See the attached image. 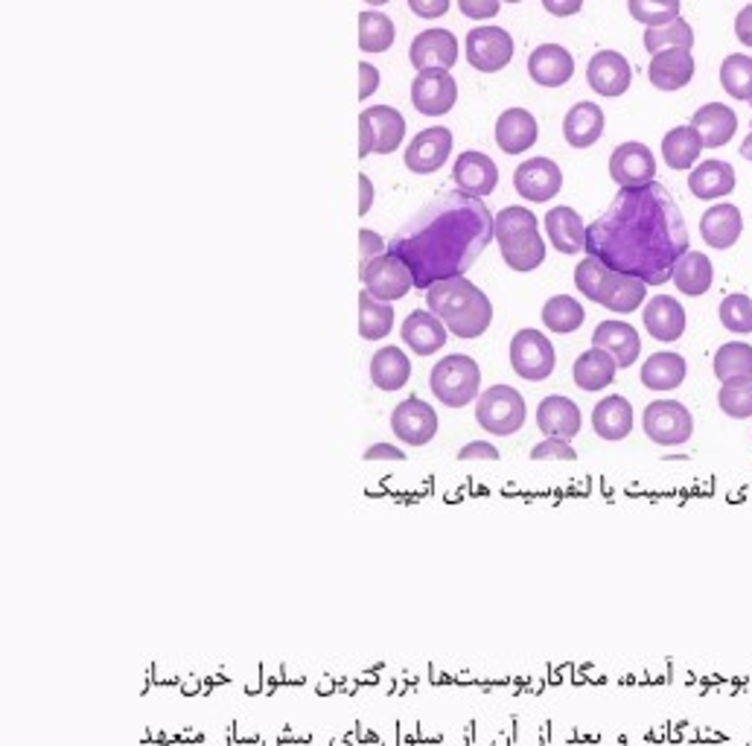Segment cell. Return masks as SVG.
I'll use <instances>...</instances> for the list:
<instances>
[{
    "label": "cell",
    "instance_id": "cell-1",
    "mask_svg": "<svg viewBox=\"0 0 752 746\" xmlns=\"http://www.w3.org/2000/svg\"><path fill=\"white\" fill-rule=\"evenodd\" d=\"M691 245L683 210L668 186L619 190L604 214L586 228V254L624 278L660 286L674 278L679 257Z\"/></svg>",
    "mask_w": 752,
    "mask_h": 746
},
{
    "label": "cell",
    "instance_id": "cell-2",
    "mask_svg": "<svg viewBox=\"0 0 752 746\" xmlns=\"http://www.w3.org/2000/svg\"><path fill=\"white\" fill-rule=\"evenodd\" d=\"M493 240V216L482 198L449 190L429 202L391 236L388 252L426 292L437 280L464 278Z\"/></svg>",
    "mask_w": 752,
    "mask_h": 746
},
{
    "label": "cell",
    "instance_id": "cell-3",
    "mask_svg": "<svg viewBox=\"0 0 752 746\" xmlns=\"http://www.w3.org/2000/svg\"><path fill=\"white\" fill-rule=\"evenodd\" d=\"M429 312H435L456 338H479L493 324V304L473 280H437L426 290Z\"/></svg>",
    "mask_w": 752,
    "mask_h": 746
},
{
    "label": "cell",
    "instance_id": "cell-4",
    "mask_svg": "<svg viewBox=\"0 0 752 746\" xmlns=\"http://www.w3.org/2000/svg\"><path fill=\"white\" fill-rule=\"evenodd\" d=\"M493 240L499 243L508 269L534 271L546 262V240L539 233V219L528 207L513 205L493 216Z\"/></svg>",
    "mask_w": 752,
    "mask_h": 746
},
{
    "label": "cell",
    "instance_id": "cell-5",
    "mask_svg": "<svg viewBox=\"0 0 752 746\" xmlns=\"http://www.w3.org/2000/svg\"><path fill=\"white\" fill-rule=\"evenodd\" d=\"M429 388L446 409H464L482 397V368L473 356L449 353L429 373Z\"/></svg>",
    "mask_w": 752,
    "mask_h": 746
},
{
    "label": "cell",
    "instance_id": "cell-6",
    "mask_svg": "<svg viewBox=\"0 0 752 746\" xmlns=\"http://www.w3.org/2000/svg\"><path fill=\"white\" fill-rule=\"evenodd\" d=\"M528 409H525V397H522L513 385H493L475 400V420L484 432L508 438L525 426Z\"/></svg>",
    "mask_w": 752,
    "mask_h": 746
},
{
    "label": "cell",
    "instance_id": "cell-7",
    "mask_svg": "<svg viewBox=\"0 0 752 746\" xmlns=\"http://www.w3.org/2000/svg\"><path fill=\"white\" fill-rule=\"evenodd\" d=\"M641 429L657 447H686L694 435V417L679 400H653L641 411Z\"/></svg>",
    "mask_w": 752,
    "mask_h": 746
},
{
    "label": "cell",
    "instance_id": "cell-8",
    "mask_svg": "<svg viewBox=\"0 0 752 746\" xmlns=\"http://www.w3.org/2000/svg\"><path fill=\"white\" fill-rule=\"evenodd\" d=\"M406 140V117L391 105H371L359 114V158L391 155Z\"/></svg>",
    "mask_w": 752,
    "mask_h": 746
},
{
    "label": "cell",
    "instance_id": "cell-9",
    "mask_svg": "<svg viewBox=\"0 0 752 746\" xmlns=\"http://www.w3.org/2000/svg\"><path fill=\"white\" fill-rule=\"evenodd\" d=\"M511 368L520 380H528V383L548 380L558 368V353H555V345L548 342L546 333L531 330V326L520 330L511 338Z\"/></svg>",
    "mask_w": 752,
    "mask_h": 746
},
{
    "label": "cell",
    "instance_id": "cell-10",
    "mask_svg": "<svg viewBox=\"0 0 752 746\" xmlns=\"http://www.w3.org/2000/svg\"><path fill=\"white\" fill-rule=\"evenodd\" d=\"M467 62L482 74H499L501 67L511 65L513 38L508 29L496 24H484L467 33Z\"/></svg>",
    "mask_w": 752,
    "mask_h": 746
},
{
    "label": "cell",
    "instance_id": "cell-11",
    "mask_svg": "<svg viewBox=\"0 0 752 746\" xmlns=\"http://www.w3.org/2000/svg\"><path fill=\"white\" fill-rule=\"evenodd\" d=\"M359 278H362L365 290L371 292L377 300H385V304L406 298V295L415 290L411 271L391 252H382L380 257H373L368 266H362V269H359Z\"/></svg>",
    "mask_w": 752,
    "mask_h": 746
},
{
    "label": "cell",
    "instance_id": "cell-12",
    "mask_svg": "<svg viewBox=\"0 0 752 746\" xmlns=\"http://www.w3.org/2000/svg\"><path fill=\"white\" fill-rule=\"evenodd\" d=\"M458 103V82L456 76L444 70V67H432V70H418L415 82H411V105L426 117H444L453 112Z\"/></svg>",
    "mask_w": 752,
    "mask_h": 746
},
{
    "label": "cell",
    "instance_id": "cell-13",
    "mask_svg": "<svg viewBox=\"0 0 752 746\" xmlns=\"http://www.w3.org/2000/svg\"><path fill=\"white\" fill-rule=\"evenodd\" d=\"M610 178L622 190H639V186L653 184L657 181V158H653L650 146H645L639 140L615 146L613 155H610Z\"/></svg>",
    "mask_w": 752,
    "mask_h": 746
},
{
    "label": "cell",
    "instance_id": "cell-14",
    "mask_svg": "<svg viewBox=\"0 0 752 746\" xmlns=\"http://www.w3.org/2000/svg\"><path fill=\"white\" fill-rule=\"evenodd\" d=\"M391 429L397 435L399 443L409 447H426L429 440L437 435V411L420 397L403 400L391 414Z\"/></svg>",
    "mask_w": 752,
    "mask_h": 746
},
{
    "label": "cell",
    "instance_id": "cell-15",
    "mask_svg": "<svg viewBox=\"0 0 752 746\" xmlns=\"http://www.w3.org/2000/svg\"><path fill=\"white\" fill-rule=\"evenodd\" d=\"M453 131L446 126H429V129L418 131L415 140L406 146V169L418 172V176H429L444 167L449 155H453Z\"/></svg>",
    "mask_w": 752,
    "mask_h": 746
},
{
    "label": "cell",
    "instance_id": "cell-16",
    "mask_svg": "<svg viewBox=\"0 0 752 746\" xmlns=\"http://www.w3.org/2000/svg\"><path fill=\"white\" fill-rule=\"evenodd\" d=\"M513 190L528 202H548L563 190V172L551 158H531L513 172Z\"/></svg>",
    "mask_w": 752,
    "mask_h": 746
},
{
    "label": "cell",
    "instance_id": "cell-17",
    "mask_svg": "<svg viewBox=\"0 0 752 746\" xmlns=\"http://www.w3.org/2000/svg\"><path fill=\"white\" fill-rule=\"evenodd\" d=\"M586 82L601 97H622L633 82V67L619 50H598L586 65Z\"/></svg>",
    "mask_w": 752,
    "mask_h": 746
},
{
    "label": "cell",
    "instance_id": "cell-18",
    "mask_svg": "<svg viewBox=\"0 0 752 746\" xmlns=\"http://www.w3.org/2000/svg\"><path fill=\"white\" fill-rule=\"evenodd\" d=\"M453 181L467 196L484 198L499 186V167L484 152H461L456 164H453Z\"/></svg>",
    "mask_w": 752,
    "mask_h": 746
},
{
    "label": "cell",
    "instance_id": "cell-19",
    "mask_svg": "<svg viewBox=\"0 0 752 746\" xmlns=\"http://www.w3.org/2000/svg\"><path fill=\"white\" fill-rule=\"evenodd\" d=\"M409 62L418 70H432V67H449L458 62V41L456 36L444 27H432L420 33L409 47Z\"/></svg>",
    "mask_w": 752,
    "mask_h": 746
},
{
    "label": "cell",
    "instance_id": "cell-20",
    "mask_svg": "<svg viewBox=\"0 0 752 746\" xmlns=\"http://www.w3.org/2000/svg\"><path fill=\"white\" fill-rule=\"evenodd\" d=\"M694 70L697 65H694V56H691V50H679V47H674V50L653 53L648 76H650V85H653L657 91L674 93V91H683V88L694 79Z\"/></svg>",
    "mask_w": 752,
    "mask_h": 746
},
{
    "label": "cell",
    "instance_id": "cell-21",
    "mask_svg": "<svg viewBox=\"0 0 752 746\" xmlns=\"http://www.w3.org/2000/svg\"><path fill=\"white\" fill-rule=\"evenodd\" d=\"M624 274L613 271L610 266L598 260V257H584L575 269V286L586 300L610 307V300L615 298V292L622 290Z\"/></svg>",
    "mask_w": 752,
    "mask_h": 746
},
{
    "label": "cell",
    "instance_id": "cell-22",
    "mask_svg": "<svg viewBox=\"0 0 752 746\" xmlns=\"http://www.w3.org/2000/svg\"><path fill=\"white\" fill-rule=\"evenodd\" d=\"M641 321L648 326L650 336L657 338V342H668V345L671 342H679L688 326L686 309H683V304H679L677 298H671V295L650 298L648 304H645Z\"/></svg>",
    "mask_w": 752,
    "mask_h": 746
},
{
    "label": "cell",
    "instance_id": "cell-23",
    "mask_svg": "<svg viewBox=\"0 0 752 746\" xmlns=\"http://www.w3.org/2000/svg\"><path fill=\"white\" fill-rule=\"evenodd\" d=\"M581 423H584V414L577 409V402L563 394H551L537 406V426L546 438L572 440L581 432Z\"/></svg>",
    "mask_w": 752,
    "mask_h": 746
},
{
    "label": "cell",
    "instance_id": "cell-24",
    "mask_svg": "<svg viewBox=\"0 0 752 746\" xmlns=\"http://www.w3.org/2000/svg\"><path fill=\"white\" fill-rule=\"evenodd\" d=\"M399 336H403L406 347L415 350L418 356H432L437 353V350H444L449 330H446V324L435 316V312H429V309H415V312H409V318H406V324H403V330H399Z\"/></svg>",
    "mask_w": 752,
    "mask_h": 746
},
{
    "label": "cell",
    "instance_id": "cell-25",
    "mask_svg": "<svg viewBox=\"0 0 752 746\" xmlns=\"http://www.w3.org/2000/svg\"><path fill=\"white\" fill-rule=\"evenodd\" d=\"M592 347H601L613 356L619 368H630L636 364L641 353L639 330L627 321H601L592 333Z\"/></svg>",
    "mask_w": 752,
    "mask_h": 746
},
{
    "label": "cell",
    "instance_id": "cell-26",
    "mask_svg": "<svg viewBox=\"0 0 752 746\" xmlns=\"http://www.w3.org/2000/svg\"><path fill=\"white\" fill-rule=\"evenodd\" d=\"M700 233H703V243L715 252H726L732 248L743 233V216L741 210L729 202H721V205L709 207L706 214L700 216Z\"/></svg>",
    "mask_w": 752,
    "mask_h": 746
},
{
    "label": "cell",
    "instance_id": "cell-27",
    "mask_svg": "<svg viewBox=\"0 0 752 746\" xmlns=\"http://www.w3.org/2000/svg\"><path fill=\"white\" fill-rule=\"evenodd\" d=\"M528 74L543 88H560L575 76V59L566 47L543 44L528 56Z\"/></svg>",
    "mask_w": 752,
    "mask_h": 746
},
{
    "label": "cell",
    "instance_id": "cell-28",
    "mask_svg": "<svg viewBox=\"0 0 752 746\" xmlns=\"http://www.w3.org/2000/svg\"><path fill=\"white\" fill-rule=\"evenodd\" d=\"M539 138V126L534 114L525 108H508L496 120V143L505 155H522L528 152Z\"/></svg>",
    "mask_w": 752,
    "mask_h": 746
},
{
    "label": "cell",
    "instance_id": "cell-29",
    "mask_svg": "<svg viewBox=\"0 0 752 746\" xmlns=\"http://www.w3.org/2000/svg\"><path fill=\"white\" fill-rule=\"evenodd\" d=\"M691 126L697 129L706 150H721L738 131V114L724 103H706L697 108L694 117H691Z\"/></svg>",
    "mask_w": 752,
    "mask_h": 746
},
{
    "label": "cell",
    "instance_id": "cell-30",
    "mask_svg": "<svg viewBox=\"0 0 752 746\" xmlns=\"http://www.w3.org/2000/svg\"><path fill=\"white\" fill-rule=\"evenodd\" d=\"M688 362L683 353L674 350H660L645 359L641 364V385L650 391H677L686 383Z\"/></svg>",
    "mask_w": 752,
    "mask_h": 746
},
{
    "label": "cell",
    "instance_id": "cell-31",
    "mask_svg": "<svg viewBox=\"0 0 752 746\" xmlns=\"http://www.w3.org/2000/svg\"><path fill=\"white\" fill-rule=\"evenodd\" d=\"M604 134V112L595 103H577L563 117V138L572 150H589Z\"/></svg>",
    "mask_w": 752,
    "mask_h": 746
},
{
    "label": "cell",
    "instance_id": "cell-32",
    "mask_svg": "<svg viewBox=\"0 0 752 746\" xmlns=\"http://www.w3.org/2000/svg\"><path fill=\"white\" fill-rule=\"evenodd\" d=\"M546 233L551 245L558 248L560 254H581L586 252V224L581 219L577 210H572L569 205H560L555 210L546 214Z\"/></svg>",
    "mask_w": 752,
    "mask_h": 746
},
{
    "label": "cell",
    "instance_id": "cell-33",
    "mask_svg": "<svg viewBox=\"0 0 752 746\" xmlns=\"http://www.w3.org/2000/svg\"><path fill=\"white\" fill-rule=\"evenodd\" d=\"M615 373H619V364L607 350L601 347H592V350H584L577 356L575 364H572V380L581 391H604L615 383Z\"/></svg>",
    "mask_w": 752,
    "mask_h": 746
},
{
    "label": "cell",
    "instance_id": "cell-34",
    "mask_svg": "<svg viewBox=\"0 0 752 746\" xmlns=\"http://www.w3.org/2000/svg\"><path fill=\"white\" fill-rule=\"evenodd\" d=\"M633 420H636V414H633L630 400H627V397H619V394L604 397V400L598 402V406L592 409L595 435H598L601 440H610V443L624 440L627 435H630Z\"/></svg>",
    "mask_w": 752,
    "mask_h": 746
},
{
    "label": "cell",
    "instance_id": "cell-35",
    "mask_svg": "<svg viewBox=\"0 0 752 746\" xmlns=\"http://www.w3.org/2000/svg\"><path fill=\"white\" fill-rule=\"evenodd\" d=\"M688 190L703 202L724 198L735 190V169L726 160H703L691 169L688 176Z\"/></svg>",
    "mask_w": 752,
    "mask_h": 746
},
{
    "label": "cell",
    "instance_id": "cell-36",
    "mask_svg": "<svg viewBox=\"0 0 752 746\" xmlns=\"http://www.w3.org/2000/svg\"><path fill=\"white\" fill-rule=\"evenodd\" d=\"M712 280H715V266L703 252H686L679 257L677 269H674V278L671 283L677 286L683 295L688 298H700L712 290Z\"/></svg>",
    "mask_w": 752,
    "mask_h": 746
},
{
    "label": "cell",
    "instance_id": "cell-37",
    "mask_svg": "<svg viewBox=\"0 0 752 746\" xmlns=\"http://www.w3.org/2000/svg\"><path fill=\"white\" fill-rule=\"evenodd\" d=\"M411 380V362L406 350L399 347H382L377 350L371 359V383L380 388V391H399L406 388V383Z\"/></svg>",
    "mask_w": 752,
    "mask_h": 746
},
{
    "label": "cell",
    "instance_id": "cell-38",
    "mask_svg": "<svg viewBox=\"0 0 752 746\" xmlns=\"http://www.w3.org/2000/svg\"><path fill=\"white\" fill-rule=\"evenodd\" d=\"M706 150L703 140L697 134V129L688 123V126H677L671 129L665 138H662V160L668 164L671 169H691L700 160V152Z\"/></svg>",
    "mask_w": 752,
    "mask_h": 746
},
{
    "label": "cell",
    "instance_id": "cell-39",
    "mask_svg": "<svg viewBox=\"0 0 752 746\" xmlns=\"http://www.w3.org/2000/svg\"><path fill=\"white\" fill-rule=\"evenodd\" d=\"M394 326V307L385 300H377L368 290L359 292V336L365 342H380Z\"/></svg>",
    "mask_w": 752,
    "mask_h": 746
},
{
    "label": "cell",
    "instance_id": "cell-40",
    "mask_svg": "<svg viewBox=\"0 0 752 746\" xmlns=\"http://www.w3.org/2000/svg\"><path fill=\"white\" fill-rule=\"evenodd\" d=\"M584 321V307H581L572 295H555V298H548L546 307H543V324H546V330H551V333H560V336H569V333L581 330Z\"/></svg>",
    "mask_w": 752,
    "mask_h": 746
},
{
    "label": "cell",
    "instance_id": "cell-41",
    "mask_svg": "<svg viewBox=\"0 0 752 746\" xmlns=\"http://www.w3.org/2000/svg\"><path fill=\"white\" fill-rule=\"evenodd\" d=\"M394 21L377 10H365L359 15V50L365 53H385L394 44Z\"/></svg>",
    "mask_w": 752,
    "mask_h": 746
},
{
    "label": "cell",
    "instance_id": "cell-42",
    "mask_svg": "<svg viewBox=\"0 0 752 746\" xmlns=\"http://www.w3.org/2000/svg\"><path fill=\"white\" fill-rule=\"evenodd\" d=\"M712 368H715V376L721 383L752 380V347L747 342H729V345L717 347Z\"/></svg>",
    "mask_w": 752,
    "mask_h": 746
},
{
    "label": "cell",
    "instance_id": "cell-43",
    "mask_svg": "<svg viewBox=\"0 0 752 746\" xmlns=\"http://www.w3.org/2000/svg\"><path fill=\"white\" fill-rule=\"evenodd\" d=\"M691 50L694 47V29L683 15L677 21H671L665 27H648L645 29V50L648 53H662V50Z\"/></svg>",
    "mask_w": 752,
    "mask_h": 746
},
{
    "label": "cell",
    "instance_id": "cell-44",
    "mask_svg": "<svg viewBox=\"0 0 752 746\" xmlns=\"http://www.w3.org/2000/svg\"><path fill=\"white\" fill-rule=\"evenodd\" d=\"M721 85L732 100H752V56L747 53H732L724 59L721 65Z\"/></svg>",
    "mask_w": 752,
    "mask_h": 746
},
{
    "label": "cell",
    "instance_id": "cell-45",
    "mask_svg": "<svg viewBox=\"0 0 752 746\" xmlns=\"http://www.w3.org/2000/svg\"><path fill=\"white\" fill-rule=\"evenodd\" d=\"M717 406H721L726 417H752V380H726V383H721Z\"/></svg>",
    "mask_w": 752,
    "mask_h": 746
},
{
    "label": "cell",
    "instance_id": "cell-46",
    "mask_svg": "<svg viewBox=\"0 0 752 746\" xmlns=\"http://www.w3.org/2000/svg\"><path fill=\"white\" fill-rule=\"evenodd\" d=\"M627 10L633 21H639L645 27H665L679 18L683 3L679 0H627Z\"/></svg>",
    "mask_w": 752,
    "mask_h": 746
},
{
    "label": "cell",
    "instance_id": "cell-47",
    "mask_svg": "<svg viewBox=\"0 0 752 746\" xmlns=\"http://www.w3.org/2000/svg\"><path fill=\"white\" fill-rule=\"evenodd\" d=\"M721 324H724L729 333H738V336H750L752 333V298L750 295H743V292L726 295L724 304H721Z\"/></svg>",
    "mask_w": 752,
    "mask_h": 746
},
{
    "label": "cell",
    "instance_id": "cell-48",
    "mask_svg": "<svg viewBox=\"0 0 752 746\" xmlns=\"http://www.w3.org/2000/svg\"><path fill=\"white\" fill-rule=\"evenodd\" d=\"M645 298H648V283H641V280L636 278H624L622 290L615 292V298L610 300V307L607 309L622 312V316H630V312L639 309V304H645Z\"/></svg>",
    "mask_w": 752,
    "mask_h": 746
},
{
    "label": "cell",
    "instance_id": "cell-49",
    "mask_svg": "<svg viewBox=\"0 0 752 746\" xmlns=\"http://www.w3.org/2000/svg\"><path fill=\"white\" fill-rule=\"evenodd\" d=\"M534 461H575L577 452L572 447V440L566 438H546L543 443L531 449Z\"/></svg>",
    "mask_w": 752,
    "mask_h": 746
},
{
    "label": "cell",
    "instance_id": "cell-50",
    "mask_svg": "<svg viewBox=\"0 0 752 746\" xmlns=\"http://www.w3.org/2000/svg\"><path fill=\"white\" fill-rule=\"evenodd\" d=\"M501 0H458V10L473 21H490L499 15Z\"/></svg>",
    "mask_w": 752,
    "mask_h": 746
},
{
    "label": "cell",
    "instance_id": "cell-51",
    "mask_svg": "<svg viewBox=\"0 0 752 746\" xmlns=\"http://www.w3.org/2000/svg\"><path fill=\"white\" fill-rule=\"evenodd\" d=\"M382 252H385V243H382L380 233H373V231H368V228H362V231H359V269H362V266H368L373 257H380Z\"/></svg>",
    "mask_w": 752,
    "mask_h": 746
},
{
    "label": "cell",
    "instance_id": "cell-52",
    "mask_svg": "<svg viewBox=\"0 0 752 746\" xmlns=\"http://www.w3.org/2000/svg\"><path fill=\"white\" fill-rule=\"evenodd\" d=\"M458 461H499V449L487 440H473L458 449Z\"/></svg>",
    "mask_w": 752,
    "mask_h": 746
},
{
    "label": "cell",
    "instance_id": "cell-53",
    "mask_svg": "<svg viewBox=\"0 0 752 746\" xmlns=\"http://www.w3.org/2000/svg\"><path fill=\"white\" fill-rule=\"evenodd\" d=\"M409 10L415 12L418 18L435 21L449 12V0H409Z\"/></svg>",
    "mask_w": 752,
    "mask_h": 746
},
{
    "label": "cell",
    "instance_id": "cell-54",
    "mask_svg": "<svg viewBox=\"0 0 752 746\" xmlns=\"http://www.w3.org/2000/svg\"><path fill=\"white\" fill-rule=\"evenodd\" d=\"M380 85V70L368 62H359V100H368Z\"/></svg>",
    "mask_w": 752,
    "mask_h": 746
},
{
    "label": "cell",
    "instance_id": "cell-55",
    "mask_svg": "<svg viewBox=\"0 0 752 746\" xmlns=\"http://www.w3.org/2000/svg\"><path fill=\"white\" fill-rule=\"evenodd\" d=\"M735 36L743 47H752V3H747L738 15H735Z\"/></svg>",
    "mask_w": 752,
    "mask_h": 746
},
{
    "label": "cell",
    "instance_id": "cell-56",
    "mask_svg": "<svg viewBox=\"0 0 752 746\" xmlns=\"http://www.w3.org/2000/svg\"><path fill=\"white\" fill-rule=\"evenodd\" d=\"M365 461H406V452L391 443H373L365 449Z\"/></svg>",
    "mask_w": 752,
    "mask_h": 746
},
{
    "label": "cell",
    "instance_id": "cell-57",
    "mask_svg": "<svg viewBox=\"0 0 752 746\" xmlns=\"http://www.w3.org/2000/svg\"><path fill=\"white\" fill-rule=\"evenodd\" d=\"M546 12H551L555 18H569L584 10V0H543Z\"/></svg>",
    "mask_w": 752,
    "mask_h": 746
},
{
    "label": "cell",
    "instance_id": "cell-58",
    "mask_svg": "<svg viewBox=\"0 0 752 746\" xmlns=\"http://www.w3.org/2000/svg\"><path fill=\"white\" fill-rule=\"evenodd\" d=\"M371 202H373L371 178L365 176V172H359V216H365L368 210H371Z\"/></svg>",
    "mask_w": 752,
    "mask_h": 746
},
{
    "label": "cell",
    "instance_id": "cell-59",
    "mask_svg": "<svg viewBox=\"0 0 752 746\" xmlns=\"http://www.w3.org/2000/svg\"><path fill=\"white\" fill-rule=\"evenodd\" d=\"M741 155H743V158H747V160H752V131H750V138H747V140H743V143H741Z\"/></svg>",
    "mask_w": 752,
    "mask_h": 746
},
{
    "label": "cell",
    "instance_id": "cell-60",
    "mask_svg": "<svg viewBox=\"0 0 752 746\" xmlns=\"http://www.w3.org/2000/svg\"><path fill=\"white\" fill-rule=\"evenodd\" d=\"M365 3H371V7H385V3H391V0H365Z\"/></svg>",
    "mask_w": 752,
    "mask_h": 746
},
{
    "label": "cell",
    "instance_id": "cell-61",
    "mask_svg": "<svg viewBox=\"0 0 752 746\" xmlns=\"http://www.w3.org/2000/svg\"><path fill=\"white\" fill-rule=\"evenodd\" d=\"M501 3H522V0H501Z\"/></svg>",
    "mask_w": 752,
    "mask_h": 746
},
{
    "label": "cell",
    "instance_id": "cell-62",
    "mask_svg": "<svg viewBox=\"0 0 752 746\" xmlns=\"http://www.w3.org/2000/svg\"><path fill=\"white\" fill-rule=\"evenodd\" d=\"M750 105H752V100H750Z\"/></svg>",
    "mask_w": 752,
    "mask_h": 746
}]
</instances>
